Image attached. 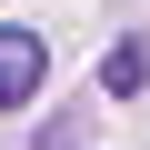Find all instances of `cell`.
Returning a JSON list of instances; mask_svg holds the SVG:
<instances>
[{"instance_id":"6da1fadb","label":"cell","mask_w":150,"mask_h":150,"mask_svg":"<svg viewBox=\"0 0 150 150\" xmlns=\"http://www.w3.org/2000/svg\"><path fill=\"white\" fill-rule=\"evenodd\" d=\"M40 70H50V50H40V30H0V110H20L30 90H40Z\"/></svg>"},{"instance_id":"7a4b0ae2","label":"cell","mask_w":150,"mask_h":150,"mask_svg":"<svg viewBox=\"0 0 150 150\" xmlns=\"http://www.w3.org/2000/svg\"><path fill=\"white\" fill-rule=\"evenodd\" d=\"M140 90H150V40H120L100 60V100H140Z\"/></svg>"}]
</instances>
